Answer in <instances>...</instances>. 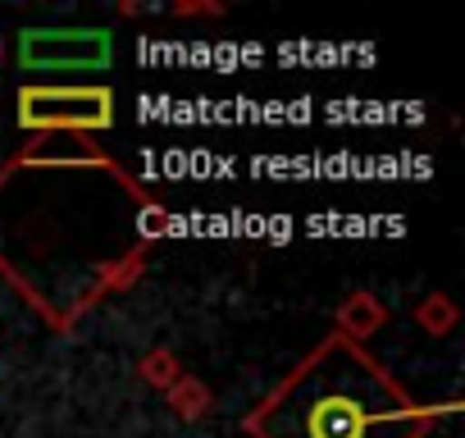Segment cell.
<instances>
[{"instance_id": "obj_1", "label": "cell", "mask_w": 465, "mask_h": 438, "mask_svg": "<svg viewBox=\"0 0 465 438\" xmlns=\"http://www.w3.org/2000/svg\"><path fill=\"white\" fill-rule=\"evenodd\" d=\"M456 402L411 397L392 370L338 333L320 338L247 415V438H429Z\"/></svg>"}, {"instance_id": "obj_8", "label": "cell", "mask_w": 465, "mask_h": 438, "mask_svg": "<svg viewBox=\"0 0 465 438\" xmlns=\"http://www.w3.org/2000/svg\"><path fill=\"white\" fill-rule=\"evenodd\" d=\"M169 15L173 19H219L223 5H214V0H173Z\"/></svg>"}, {"instance_id": "obj_5", "label": "cell", "mask_w": 465, "mask_h": 438, "mask_svg": "<svg viewBox=\"0 0 465 438\" xmlns=\"http://www.w3.org/2000/svg\"><path fill=\"white\" fill-rule=\"evenodd\" d=\"M164 406H169V415H173V420H183V424H201V420L214 411V393H210V383H205V379L183 374V379L164 393Z\"/></svg>"}, {"instance_id": "obj_3", "label": "cell", "mask_w": 465, "mask_h": 438, "mask_svg": "<svg viewBox=\"0 0 465 438\" xmlns=\"http://www.w3.org/2000/svg\"><path fill=\"white\" fill-rule=\"evenodd\" d=\"M15 51L24 74H101L114 60V37L105 28H24Z\"/></svg>"}, {"instance_id": "obj_6", "label": "cell", "mask_w": 465, "mask_h": 438, "mask_svg": "<svg viewBox=\"0 0 465 438\" xmlns=\"http://www.w3.org/2000/svg\"><path fill=\"white\" fill-rule=\"evenodd\" d=\"M183 374H187V370H183V361L173 356V347H146V352L137 356V379H142L146 388H155V393H169Z\"/></svg>"}, {"instance_id": "obj_2", "label": "cell", "mask_w": 465, "mask_h": 438, "mask_svg": "<svg viewBox=\"0 0 465 438\" xmlns=\"http://www.w3.org/2000/svg\"><path fill=\"white\" fill-rule=\"evenodd\" d=\"M15 119L37 137H92L114 128V92L105 83H24Z\"/></svg>"}, {"instance_id": "obj_4", "label": "cell", "mask_w": 465, "mask_h": 438, "mask_svg": "<svg viewBox=\"0 0 465 438\" xmlns=\"http://www.w3.org/2000/svg\"><path fill=\"white\" fill-rule=\"evenodd\" d=\"M379 329H388V306H383V297H374L370 288H356V293H347V297L338 302V311H333V333H338V338L365 347Z\"/></svg>"}, {"instance_id": "obj_7", "label": "cell", "mask_w": 465, "mask_h": 438, "mask_svg": "<svg viewBox=\"0 0 465 438\" xmlns=\"http://www.w3.org/2000/svg\"><path fill=\"white\" fill-rule=\"evenodd\" d=\"M411 320H415V329H424V333H433V338H447V333L460 324V306H456L447 293H429L424 302H415Z\"/></svg>"}]
</instances>
